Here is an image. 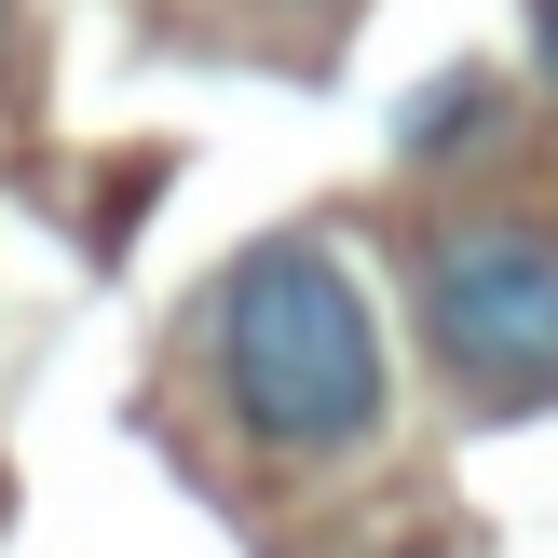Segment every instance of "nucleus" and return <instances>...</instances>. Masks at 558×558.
<instances>
[{
	"instance_id": "1",
	"label": "nucleus",
	"mask_w": 558,
	"mask_h": 558,
	"mask_svg": "<svg viewBox=\"0 0 558 558\" xmlns=\"http://www.w3.org/2000/svg\"><path fill=\"white\" fill-rule=\"evenodd\" d=\"M218 409L259 436L272 463H341L396 423V354H381V314L354 287V259L327 232H272L218 272Z\"/></svg>"
},
{
	"instance_id": "2",
	"label": "nucleus",
	"mask_w": 558,
	"mask_h": 558,
	"mask_svg": "<svg viewBox=\"0 0 558 558\" xmlns=\"http://www.w3.org/2000/svg\"><path fill=\"white\" fill-rule=\"evenodd\" d=\"M423 341L477 409L558 396V232L532 218H463L423 245Z\"/></svg>"
},
{
	"instance_id": "4",
	"label": "nucleus",
	"mask_w": 558,
	"mask_h": 558,
	"mask_svg": "<svg viewBox=\"0 0 558 558\" xmlns=\"http://www.w3.org/2000/svg\"><path fill=\"white\" fill-rule=\"evenodd\" d=\"M532 82L558 96V0H532Z\"/></svg>"
},
{
	"instance_id": "3",
	"label": "nucleus",
	"mask_w": 558,
	"mask_h": 558,
	"mask_svg": "<svg viewBox=\"0 0 558 558\" xmlns=\"http://www.w3.org/2000/svg\"><path fill=\"white\" fill-rule=\"evenodd\" d=\"M477 109H490V82L463 69V82H436L423 96V123H409V150H463V136H477Z\"/></svg>"
}]
</instances>
